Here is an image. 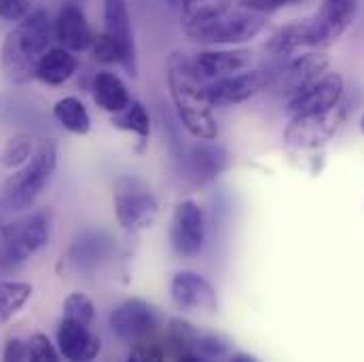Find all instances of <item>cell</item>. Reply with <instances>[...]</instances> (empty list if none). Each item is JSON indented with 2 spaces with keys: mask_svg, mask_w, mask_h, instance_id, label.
I'll return each instance as SVG.
<instances>
[{
  "mask_svg": "<svg viewBox=\"0 0 364 362\" xmlns=\"http://www.w3.org/2000/svg\"><path fill=\"white\" fill-rule=\"evenodd\" d=\"M184 172L195 182H212L231 168V155L214 140H197L186 149Z\"/></svg>",
  "mask_w": 364,
  "mask_h": 362,
  "instance_id": "13",
  "label": "cell"
},
{
  "mask_svg": "<svg viewBox=\"0 0 364 362\" xmlns=\"http://www.w3.org/2000/svg\"><path fill=\"white\" fill-rule=\"evenodd\" d=\"M170 242L174 252L182 259H193L205 244V214L193 199H182L176 206L170 223Z\"/></svg>",
  "mask_w": 364,
  "mask_h": 362,
  "instance_id": "10",
  "label": "cell"
},
{
  "mask_svg": "<svg viewBox=\"0 0 364 362\" xmlns=\"http://www.w3.org/2000/svg\"><path fill=\"white\" fill-rule=\"evenodd\" d=\"M55 168H58V147L55 142L45 140L36 147L32 157L23 166H19V170L13 176L6 179L0 195L2 206L9 212H21L30 208L53 179Z\"/></svg>",
  "mask_w": 364,
  "mask_h": 362,
  "instance_id": "3",
  "label": "cell"
},
{
  "mask_svg": "<svg viewBox=\"0 0 364 362\" xmlns=\"http://www.w3.org/2000/svg\"><path fill=\"white\" fill-rule=\"evenodd\" d=\"M168 2H170L172 6H178V9H181L182 4H184V0H168Z\"/></svg>",
  "mask_w": 364,
  "mask_h": 362,
  "instance_id": "38",
  "label": "cell"
},
{
  "mask_svg": "<svg viewBox=\"0 0 364 362\" xmlns=\"http://www.w3.org/2000/svg\"><path fill=\"white\" fill-rule=\"evenodd\" d=\"M93 100L102 110L114 115L132 102V95L119 75L102 70L93 79Z\"/></svg>",
  "mask_w": 364,
  "mask_h": 362,
  "instance_id": "21",
  "label": "cell"
},
{
  "mask_svg": "<svg viewBox=\"0 0 364 362\" xmlns=\"http://www.w3.org/2000/svg\"><path fill=\"white\" fill-rule=\"evenodd\" d=\"M269 87V73L263 70H242L216 81L208 83V97L210 104L216 108H227L242 104L257 93Z\"/></svg>",
  "mask_w": 364,
  "mask_h": 362,
  "instance_id": "11",
  "label": "cell"
},
{
  "mask_svg": "<svg viewBox=\"0 0 364 362\" xmlns=\"http://www.w3.org/2000/svg\"><path fill=\"white\" fill-rule=\"evenodd\" d=\"M240 2H242V6H246V9H252V11H257V13L267 15V13L279 11V9H284V6L296 4V2H301V0H240Z\"/></svg>",
  "mask_w": 364,
  "mask_h": 362,
  "instance_id": "35",
  "label": "cell"
},
{
  "mask_svg": "<svg viewBox=\"0 0 364 362\" xmlns=\"http://www.w3.org/2000/svg\"><path fill=\"white\" fill-rule=\"evenodd\" d=\"M265 28V15L252 9H227L214 19L182 28L184 34L201 45H240L252 41Z\"/></svg>",
  "mask_w": 364,
  "mask_h": 362,
  "instance_id": "5",
  "label": "cell"
},
{
  "mask_svg": "<svg viewBox=\"0 0 364 362\" xmlns=\"http://www.w3.org/2000/svg\"><path fill=\"white\" fill-rule=\"evenodd\" d=\"M356 11H358V0H322V6L318 13L328 23L346 32L354 23Z\"/></svg>",
  "mask_w": 364,
  "mask_h": 362,
  "instance_id": "27",
  "label": "cell"
},
{
  "mask_svg": "<svg viewBox=\"0 0 364 362\" xmlns=\"http://www.w3.org/2000/svg\"><path fill=\"white\" fill-rule=\"evenodd\" d=\"M2 358L9 362L28 361V341H23L19 337L9 339L6 346H4V352H2Z\"/></svg>",
  "mask_w": 364,
  "mask_h": 362,
  "instance_id": "36",
  "label": "cell"
},
{
  "mask_svg": "<svg viewBox=\"0 0 364 362\" xmlns=\"http://www.w3.org/2000/svg\"><path fill=\"white\" fill-rule=\"evenodd\" d=\"M170 297L181 312H218V294L216 288L199 273L178 272L170 282Z\"/></svg>",
  "mask_w": 364,
  "mask_h": 362,
  "instance_id": "12",
  "label": "cell"
},
{
  "mask_svg": "<svg viewBox=\"0 0 364 362\" xmlns=\"http://www.w3.org/2000/svg\"><path fill=\"white\" fill-rule=\"evenodd\" d=\"M58 346L60 354L73 362H90L97 358L102 352V341L97 335L91 333L90 326L66 318L58 329Z\"/></svg>",
  "mask_w": 364,
  "mask_h": 362,
  "instance_id": "18",
  "label": "cell"
},
{
  "mask_svg": "<svg viewBox=\"0 0 364 362\" xmlns=\"http://www.w3.org/2000/svg\"><path fill=\"white\" fill-rule=\"evenodd\" d=\"M6 212H9V210H6V208L2 206V201H0V235H2V231H4V227L9 225V223H6V218H4V214H6Z\"/></svg>",
  "mask_w": 364,
  "mask_h": 362,
  "instance_id": "37",
  "label": "cell"
},
{
  "mask_svg": "<svg viewBox=\"0 0 364 362\" xmlns=\"http://www.w3.org/2000/svg\"><path fill=\"white\" fill-rule=\"evenodd\" d=\"M110 121L117 129L134 134L142 140H146L151 136V117L140 100H132L123 110L114 112Z\"/></svg>",
  "mask_w": 364,
  "mask_h": 362,
  "instance_id": "23",
  "label": "cell"
},
{
  "mask_svg": "<svg viewBox=\"0 0 364 362\" xmlns=\"http://www.w3.org/2000/svg\"><path fill=\"white\" fill-rule=\"evenodd\" d=\"M28 9H30L28 0H0V19L19 21L28 15Z\"/></svg>",
  "mask_w": 364,
  "mask_h": 362,
  "instance_id": "34",
  "label": "cell"
},
{
  "mask_svg": "<svg viewBox=\"0 0 364 362\" xmlns=\"http://www.w3.org/2000/svg\"><path fill=\"white\" fill-rule=\"evenodd\" d=\"M197 356L199 361H231L233 346L218 333H201L197 341Z\"/></svg>",
  "mask_w": 364,
  "mask_h": 362,
  "instance_id": "28",
  "label": "cell"
},
{
  "mask_svg": "<svg viewBox=\"0 0 364 362\" xmlns=\"http://www.w3.org/2000/svg\"><path fill=\"white\" fill-rule=\"evenodd\" d=\"M164 358H166V350L153 337L134 344L129 350V361H164Z\"/></svg>",
  "mask_w": 364,
  "mask_h": 362,
  "instance_id": "33",
  "label": "cell"
},
{
  "mask_svg": "<svg viewBox=\"0 0 364 362\" xmlns=\"http://www.w3.org/2000/svg\"><path fill=\"white\" fill-rule=\"evenodd\" d=\"M77 68H79V62L70 53V49L58 47V49H47L43 53V58L36 64L34 77L45 85L58 87V85H64L66 81H70L75 77Z\"/></svg>",
  "mask_w": 364,
  "mask_h": 362,
  "instance_id": "20",
  "label": "cell"
},
{
  "mask_svg": "<svg viewBox=\"0 0 364 362\" xmlns=\"http://www.w3.org/2000/svg\"><path fill=\"white\" fill-rule=\"evenodd\" d=\"M328 68V58L324 53H303L296 58L284 60L279 68L269 73V87L282 97L292 100L311 83H316Z\"/></svg>",
  "mask_w": 364,
  "mask_h": 362,
  "instance_id": "8",
  "label": "cell"
},
{
  "mask_svg": "<svg viewBox=\"0 0 364 362\" xmlns=\"http://www.w3.org/2000/svg\"><path fill=\"white\" fill-rule=\"evenodd\" d=\"M343 91H346V83L339 73H324L316 83H311L296 97L286 102V112H288V117H294V115L328 110V108L341 104Z\"/></svg>",
  "mask_w": 364,
  "mask_h": 362,
  "instance_id": "14",
  "label": "cell"
},
{
  "mask_svg": "<svg viewBox=\"0 0 364 362\" xmlns=\"http://www.w3.org/2000/svg\"><path fill=\"white\" fill-rule=\"evenodd\" d=\"M114 214L123 229L127 231H144L151 229L159 218V201L149 186L138 176H121L114 182L112 191Z\"/></svg>",
  "mask_w": 364,
  "mask_h": 362,
  "instance_id": "6",
  "label": "cell"
},
{
  "mask_svg": "<svg viewBox=\"0 0 364 362\" xmlns=\"http://www.w3.org/2000/svg\"><path fill=\"white\" fill-rule=\"evenodd\" d=\"M348 110L337 104L328 110L294 115L284 129V142L294 151H316L335 140L346 125Z\"/></svg>",
  "mask_w": 364,
  "mask_h": 362,
  "instance_id": "7",
  "label": "cell"
},
{
  "mask_svg": "<svg viewBox=\"0 0 364 362\" xmlns=\"http://www.w3.org/2000/svg\"><path fill=\"white\" fill-rule=\"evenodd\" d=\"M28 361L58 362L60 361V354H58V350L53 348V344L49 341L47 335L34 333V335L28 339Z\"/></svg>",
  "mask_w": 364,
  "mask_h": 362,
  "instance_id": "32",
  "label": "cell"
},
{
  "mask_svg": "<svg viewBox=\"0 0 364 362\" xmlns=\"http://www.w3.org/2000/svg\"><path fill=\"white\" fill-rule=\"evenodd\" d=\"M108 326L114 337L134 346L146 337H153L159 326V314L151 303L142 299H127L112 309Z\"/></svg>",
  "mask_w": 364,
  "mask_h": 362,
  "instance_id": "9",
  "label": "cell"
},
{
  "mask_svg": "<svg viewBox=\"0 0 364 362\" xmlns=\"http://www.w3.org/2000/svg\"><path fill=\"white\" fill-rule=\"evenodd\" d=\"M104 23L106 30L123 49L125 62L123 68L136 77L138 70V58H136V41H134V30H132V15L127 0H104Z\"/></svg>",
  "mask_w": 364,
  "mask_h": 362,
  "instance_id": "16",
  "label": "cell"
},
{
  "mask_svg": "<svg viewBox=\"0 0 364 362\" xmlns=\"http://www.w3.org/2000/svg\"><path fill=\"white\" fill-rule=\"evenodd\" d=\"M53 36L62 43V47L70 51H85L93 45V30L83 13V9L75 2H66L53 21Z\"/></svg>",
  "mask_w": 364,
  "mask_h": 362,
  "instance_id": "17",
  "label": "cell"
},
{
  "mask_svg": "<svg viewBox=\"0 0 364 362\" xmlns=\"http://www.w3.org/2000/svg\"><path fill=\"white\" fill-rule=\"evenodd\" d=\"M53 38V26L45 9H34L17 28L4 38L2 45V73L13 83H26L34 77L36 64L49 49Z\"/></svg>",
  "mask_w": 364,
  "mask_h": 362,
  "instance_id": "2",
  "label": "cell"
},
{
  "mask_svg": "<svg viewBox=\"0 0 364 362\" xmlns=\"http://www.w3.org/2000/svg\"><path fill=\"white\" fill-rule=\"evenodd\" d=\"M168 87L184 129L197 140H216L218 123L212 115L208 83L195 73L193 60L184 51H174L168 60Z\"/></svg>",
  "mask_w": 364,
  "mask_h": 362,
  "instance_id": "1",
  "label": "cell"
},
{
  "mask_svg": "<svg viewBox=\"0 0 364 362\" xmlns=\"http://www.w3.org/2000/svg\"><path fill=\"white\" fill-rule=\"evenodd\" d=\"M32 286L26 282H0V324L9 322L30 301Z\"/></svg>",
  "mask_w": 364,
  "mask_h": 362,
  "instance_id": "24",
  "label": "cell"
},
{
  "mask_svg": "<svg viewBox=\"0 0 364 362\" xmlns=\"http://www.w3.org/2000/svg\"><path fill=\"white\" fill-rule=\"evenodd\" d=\"M231 6V0H184L181 6L182 28L214 19Z\"/></svg>",
  "mask_w": 364,
  "mask_h": 362,
  "instance_id": "25",
  "label": "cell"
},
{
  "mask_svg": "<svg viewBox=\"0 0 364 362\" xmlns=\"http://www.w3.org/2000/svg\"><path fill=\"white\" fill-rule=\"evenodd\" d=\"M51 235V216L36 210L9 223L0 235V270L6 273L21 270L32 255L47 246Z\"/></svg>",
  "mask_w": 364,
  "mask_h": 362,
  "instance_id": "4",
  "label": "cell"
},
{
  "mask_svg": "<svg viewBox=\"0 0 364 362\" xmlns=\"http://www.w3.org/2000/svg\"><path fill=\"white\" fill-rule=\"evenodd\" d=\"M299 47H303V21H294L275 32L267 45V51L277 60H288Z\"/></svg>",
  "mask_w": 364,
  "mask_h": 362,
  "instance_id": "26",
  "label": "cell"
},
{
  "mask_svg": "<svg viewBox=\"0 0 364 362\" xmlns=\"http://www.w3.org/2000/svg\"><path fill=\"white\" fill-rule=\"evenodd\" d=\"M114 250L112 238L104 231H85L68 252L70 265L79 273H93L110 259Z\"/></svg>",
  "mask_w": 364,
  "mask_h": 362,
  "instance_id": "19",
  "label": "cell"
},
{
  "mask_svg": "<svg viewBox=\"0 0 364 362\" xmlns=\"http://www.w3.org/2000/svg\"><path fill=\"white\" fill-rule=\"evenodd\" d=\"M64 318L91 326L95 320V305L87 294L83 292H73L64 301Z\"/></svg>",
  "mask_w": 364,
  "mask_h": 362,
  "instance_id": "30",
  "label": "cell"
},
{
  "mask_svg": "<svg viewBox=\"0 0 364 362\" xmlns=\"http://www.w3.org/2000/svg\"><path fill=\"white\" fill-rule=\"evenodd\" d=\"M93 55L97 62L102 64H121L125 62V55H123V49L119 47V43L108 34V32H102L93 38Z\"/></svg>",
  "mask_w": 364,
  "mask_h": 362,
  "instance_id": "31",
  "label": "cell"
},
{
  "mask_svg": "<svg viewBox=\"0 0 364 362\" xmlns=\"http://www.w3.org/2000/svg\"><path fill=\"white\" fill-rule=\"evenodd\" d=\"M53 117L55 121L68 129L70 134H77V136H85L91 129V117L85 108V104L79 100V97H62L55 102L53 106Z\"/></svg>",
  "mask_w": 364,
  "mask_h": 362,
  "instance_id": "22",
  "label": "cell"
},
{
  "mask_svg": "<svg viewBox=\"0 0 364 362\" xmlns=\"http://www.w3.org/2000/svg\"><path fill=\"white\" fill-rule=\"evenodd\" d=\"M195 73L205 81H216L242 70H248L252 64V51L250 49H210L201 51L191 58Z\"/></svg>",
  "mask_w": 364,
  "mask_h": 362,
  "instance_id": "15",
  "label": "cell"
},
{
  "mask_svg": "<svg viewBox=\"0 0 364 362\" xmlns=\"http://www.w3.org/2000/svg\"><path fill=\"white\" fill-rule=\"evenodd\" d=\"M360 132L364 134V115H363V119H360Z\"/></svg>",
  "mask_w": 364,
  "mask_h": 362,
  "instance_id": "39",
  "label": "cell"
},
{
  "mask_svg": "<svg viewBox=\"0 0 364 362\" xmlns=\"http://www.w3.org/2000/svg\"><path fill=\"white\" fill-rule=\"evenodd\" d=\"M34 151H36V147H34L32 138H28V136H15V138H11L4 144V149L0 153V164L4 168H19V166H23L32 157Z\"/></svg>",
  "mask_w": 364,
  "mask_h": 362,
  "instance_id": "29",
  "label": "cell"
}]
</instances>
